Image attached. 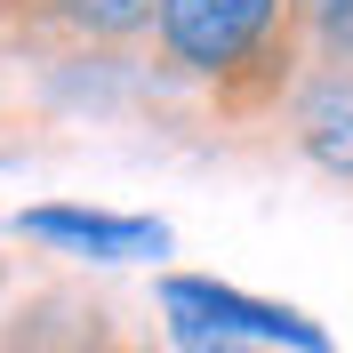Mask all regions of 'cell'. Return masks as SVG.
Returning a JSON list of instances; mask_svg holds the SVG:
<instances>
[{"mask_svg":"<svg viewBox=\"0 0 353 353\" xmlns=\"http://www.w3.org/2000/svg\"><path fill=\"white\" fill-rule=\"evenodd\" d=\"M161 65L185 81H209L225 105H249L281 81L289 57V0H153Z\"/></svg>","mask_w":353,"mask_h":353,"instance_id":"6da1fadb","label":"cell"},{"mask_svg":"<svg viewBox=\"0 0 353 353\" xmlns=\"http://www.w3.org/2000/svg\"><path fill=\"white\" fill-rule=\"evenodd\" d=\"M161 313L169 321H201V330L233 337V345H289V353H330V330L305 321L297 305H273V297H249L233 281H209V273H161Z\"/></svg>","mask_w":353,"mask_h":353,"instance_id":"7a4b0ae2","label":"cell"},{"mask_svg":"<svg viewBox=\"0 0 353 353\" xmlns=\"http://www.w3.org/2000/svg\"><path fill=\"white\" fill-rule=\"evenodd\" d=\"M17 233L65 257H97V265H129V257H161L169 225L161 217H112V209H81V201H41L17 209Z\"/></svg>","mask_w":353,"mask_h":353,"instance_id":"3957f363","label":"cell"},{"mask_svg":"<svg viewBox=\"0 0 353 353\" xmlns=\"http://www.w3.org/2000/svg\"><path fill=\"white\" fill-rule=\"evenodd\" d=\"M297 153L353 185V81L345 72H330L297 97Z\"/></svg>","mask_w":353,"mask_h":353,"instance_id":"277c9868","label":"cell"},{"mask_svg":"<svg viewBox=\"0 0 353 353\" xmlns=\"http://www.w3.org/2000/svg\"><path fill=\"white\" fill-rule=\"evenodd\" d=\"M48 17H65L88 41H129L153 24V0H48Z\"/></svg>","mask_w":353,"mask_h":353,"instance_id":"5b68a950","label":"cell"},{"mask_svg":"<svg viewBox=\"0 0 353 353\" xmlns=\"http://www.w3.org/2000/svg\"><path fill=\"white\" fill-rule=\"evenodd\" d=\"M289 17H305L330 41H353V0H289Z\"/></svg>","mask_w":353,"mask_h":353,"instance_id":"8992f818","label":"cell"},{"mask_svg":"<svg viewBox=\"0 0 353 353\" xmlns=\"http://www.w3.org/2000/svg\"><path fill=\"white\" fill-rule=\"evenodd\" d=\"M169 337L185 353H249V345H233V337H217V330H201V321H169Z\"/></svg>","mask_w":353,"mask_h":353,"instance_id":"52a82bcc","label":"cell"},{"mask_svg":"<svg viewBox=\"0 0 353 353\" xmlns=\"http://www.w3.org/2000/svg\"><path fill=\"white\" fill-rule=\"evenodd\" d=\"M8 8H17V0H0V17H8Z\"/></svg>","mask_w":353,"mask_h":353,"instance_id":"ba28073f","label":"cell"},{"mask_svg":"<svg viewBox=\"0 0 353 353\" xmlns=\"http://www.w3.org/2000/svg\"><path fill=\"white\" fill-rule=\"evenodd\" d=\"M0 289H8V273H0Z\"/></svg>","mask_w":353,"mask_h":353,"instance_id":"9c48e42d","label":"cell"}]
</instances>
